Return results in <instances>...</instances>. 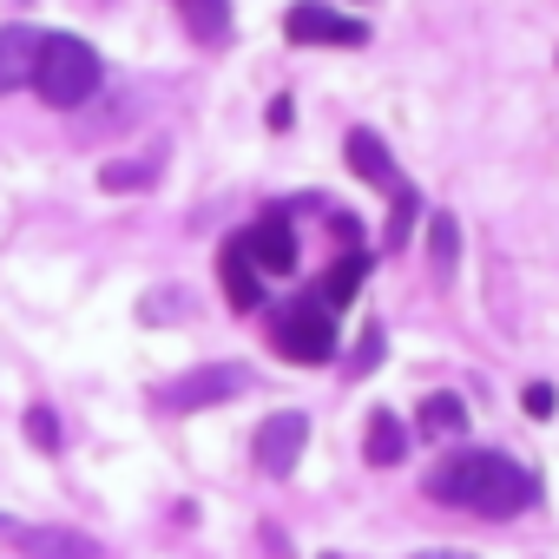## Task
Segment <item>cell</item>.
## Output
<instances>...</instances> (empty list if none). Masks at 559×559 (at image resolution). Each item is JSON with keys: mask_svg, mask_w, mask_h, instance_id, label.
<instances>
[{"mask_svg": "<svg viewBox=\"0 0 559 559\" xmlns=\"http://www.w3.org/2000/svg\"><path fill=\"white\" fill-rule=\"evenodd\" d=\"M428 493H435L441 507H467V513H480V520H513V513L533 507L539 480H533L520 461H507V454H454L448 467H435Z\"/></svg>", "mask_w": 559, "mask_h": 559, "instance_id": "cell-1", "label": "cell"}, {"mask_svg": "<svg viewBox=\"0 0 559 559\" xmlns=\"http://www.w3.org/2000/svg\"><path fill=\"white\" fill-rule=\"evenodd\" d=\"M99 80H106V67H99V53H93L86 40H73V34H47V40H40V60H34V93H40L53 112L86 106V99L99 93Z\"/></svg>", "mask_w": 559, "mask_h": 559, "instance_id": "cell-2", "label": "cell"}, {"mask_svg": "<svg viewBox=\"0 0 559 559\" xmlns=\"http://www.w3.org/2000/svg\"><path fill=\"white\" fill-rule=\"evenodd\" d=\"M270 349L284 362H330L336 356V310H323L317 297L276 310L270 317Z\"/></svg>", "mask_w": 559, "mask_h": 559, "instance_id": "cell-3", "label": "cell"}, {"mask_svg": "<svg viewBox=\"0 0 559 559\" xmlns=\"http://www.w3.org/2000/svg\"><path fill=\"white\" fill-rule=\"evenodd\" d=\"M243 382H250V376H243L237 362H204V369L165 382V389H158V408H165V415H198V408H217V402L243 395Z\"/></svg>", "mask_w": 559, "mask_h": 559, "instance_id": "cell-4", "label": "cell"}, {"mask_svg": "<svg viewBox=\"0 0 559 559\" xmlns=\"http://www.w3.org/2000/svg\"><path fill=\"white\" fill-rule=\"evenodd\" d=\"M284 34L297 47H362L369 27L356 14H336V8H317V0H297V8L284 14Z\"/></svg>", "mask_w": 559, "mask_h": 559, "instance_id": "cell-5", "label": "cell"}, {"mask_svg": "<svg viewBox=\"0 0 559 559\" xmlns=\"http://www.w3.org/2000/svg\"><path fill=\"white\" fill-rule=\"evenodd\" d=\"M0 539H8L21 559H106L99 539L73 533V526H27V520H0Z\"/></svg>", "mask_w": 559, "mask_h": 559, "instance_id": "cell-6", "label": "cell"}, {"mask_svg": "<svg viewBox=\"0 0 559 559\" xmlns=\"http://www.w3.org/2000/svg\"><path fill=\"white\" fill-rule=\"evenodd\" d=\"M237 243H243V257H250L263 276H290V270H297V230H290L284 211H263Z\"/></svg>", "mask_w": 559, "mask_h": 559, "instance_id": "cell-7", "label": "cell"}, {"mask_svg": "<svg viewBox=\"0 0 559 559\" xmlns=\"http://www.w3.org/2000/svg\"><path fill=\"white\" fill-rule=\"evenodd\" d=\"M304 441H310V421H304L297 408L270 415V421L257 428V467H263V474H290V467L304 461Z\"/></svg>", "mask_w": 559, "mask_h": 559, "instance_id": "cell-8", "label": "cell"}, {"mask_svg": "<svg viewBox=\"0 0 559 559\" xmlns=\"http://www.w3.org/2000/svg\"><path fill=\"white\" fill-rule=\"evenodd\" d=\"M343 158H349V171L362 178V185H376V191H395L402 185V171H395V152L369 132V126H356L349 139H343Z\"/></svg>", "mask_w": 559, "mask_h": 559, "instance_id": "cell-9", "label": "cell"}, {"mask_svg": "<svg viewBox=\"0 0 559 559\" xmlns=\"http://www.w3.org/2000/svg\"><path fill=\"white\" fill-rule=\"evenodd\" d=\"M40 40H47V34H34V27H0V93H21V86H34Z\"/></svg>", "mask_w": 559, "mask_h": 559, "instance_id": "cell-10", "label": "cell"}, {"mask_svg": "<svg viewBox=\"0 0 559 559\" xmlns=\"http://www.w3.org/2000/svg\"><path fill=\"white\" fill-rule=\"evenodd\" d=\"M217 276H224V297H230V310H257L263 304V284L270 276L243 257V243H224V257H217Z\"/></svg>", "mask_w": 559, "mask_h": 559, "instance_id": "cell-11", "label": "cell"}, {"mask_svg": "<svg viewBox=\"0 0 559 559\" xmlns=\"http://www.w3.org/2000/svg\"><path fill=\"white\" fill-rule=\"evenodd\" d=\"M362 270H369V257H356V250H349V257H343V263H336V270L323 276V284H317L310 297H317L323 310H343V304H349V297L362 290Z\"/></svg>", "mask_w": 559, "mask_h": 559, "instance_id": "cell-12", "label": "cell"}, {"mask_svg": "<svg viewBox=\"0 0 559 559\" xmlns=\"http://www.w3.org/2000/svg\"><path fill=\"white\" fill-rule=\"evenodd\" d=\"M191 40H224L230 34V0H178Z\"/></svg>", "mask_w": 559, "mask_h": 559, "instance_id": "cell-13", "label": "cell"}, {"mask_svg": "<svg viewBox=\"0 0 559 559\" xmlns=\"http://www.w3.org/2000/svg\"><path fill=\"white\" fill-rule=\"evenodd\" d=\"M362 454H369L376 467H395V461L408 454V435H402V421H395V415H376V421H369V441H362Z\"/></svg>", "mask_w": 559, "mask_h": 559, "instance_id": "cell-14", "label": "cell"}, {"mask_svg": "<svg viewBox=\"0 0 559 559\" xmlns=\"http://www.w3.org/2000/svg\"><path fill=\"white\" fill-rule=\"evenodd\" d=\"M428 257H435V270H441V276H454V263H461V230H454V217H448V211H435V217H428Z\"/></svg>", "mask_w": 559, "mask_h": 559, "instance_id": "cell-15", "label": "cell"}, {"mask_svg": "<svg viewBox=\"0 0 559 559\" xmlns=\"http://www.w3.org/2000/svg\"><path fill=\"white\" fill-rule=\"evenodd\" d=\"M389 198H395V211H389L382 243H389V250H402V243H408V230H415V217H421V198H415V185H395Z\"/></svg>", "mask_w": 559, "mask_h": 559, "instance_id": "cell-16", "label": "cell"}, {"mask_svg": "<svg viewBox=\"0 0 559 559\" xmlns=\"http://www.w3.org/2000/svg\"><path fill=\"white\" fill-rule=\"evenodd\" d=\"M461 428H467L461 395H428L421 402V435H461Z\"/></svg>", "mask_w": 559, "mask_h": 559, "instance_id": "cell-17", "label": "cell"}, {"mask_svg": "<svg viewBox=\"0 0 559 559\" xmlns=\"http://www.w3.org/2000/svg\"><path fill=\"white\" fill-rule=\"evenodd\" d=\"M99 185H106V191H145V185H152V165L119 158V165H106V171H99Z\"/></svg>", "mask_w": 559, "mask_h": 559, "instance_id": "cell-18", "label": "cell"}, {"mask_svg": "<svg viewBox=\"0 0 559 559\" xmlns=\"http://www.w3.org/2000/svg\"><path fill=\"white\" fill-rule=\"evenodd\" d=\"M27 441H34L40 454H53V448H60V415H53V408H27Z\"/></svg>", "mask_w": 559, "mask_h": 559, "instance_id": "cell-19", "label": "cell"}, {"mask_svg": "<svg viewBox=\"0 0 559 559\" xmlns=\"http://www.w3.org/2000/svg\"><path fill=\"white\" fill-rule=\"evenodd\" d=\"M376 362H382V330H369V336H362V349H356L349 376H362V369H376Z\"/></svg>", "mask_w": 559, "mask_h": 559, "instance_id": "cell-20", "label": "cell"}, {"mask_svg": "<svg viewBox=\"0 0 559 559\" xmlns=\"http://www.w3.org/2000/svg\"><path fill=\"white\" fill-rule=\"evenodd\" d=\"M520 402H526V415H552V389H546V382H533Z\"/></svg>", "mask_w": 559, "mask_h": 559, "instance_id": "cell-21", "label": "cell"}, {"mask_svg": "<svg viewBox=\"0 0 559 559\" xmlns=\"http://www.w3.org/2000/svg\"><path fill=\"white\" fill-rule=\"evenodd\" d=\"M421 559H461V552H421Z\"/></svg>", "mask_w": 559, "mask_h": 559, "instance_id": "cell-22", "label": "cell"}]
</instances>
